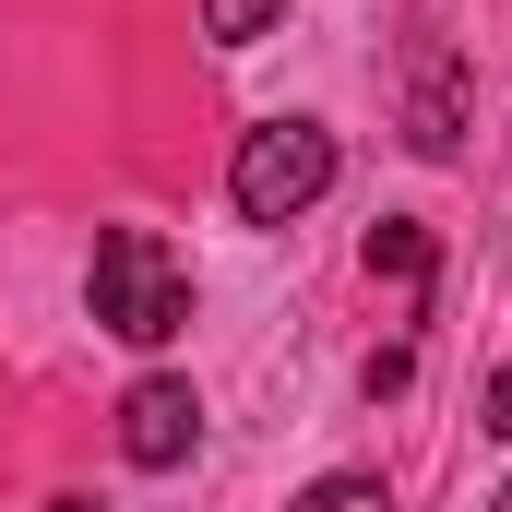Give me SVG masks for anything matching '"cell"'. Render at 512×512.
I'll return each instance as SVG.
<instances>
[{"label": "cell", "mask_w": 512, "mask_h": 512, "mask_svg": "<svg viewBox=\"0 0 512 512\" xmlns=\"http://www.w3.org/2000/svg\"><path fill=\"white\" fill-rule=\"evenodd\" d=\"M84 310H96V334H120V346H179V334H191V274H179V251H167L155 227H108L96 262H84Z\"/></svg>", "instance_id": "obj_1"}, {"label": "cell", "mask_w": 512, "mask_h": 512, "mask_svg": "<svg viewBox=\"0 0 512 512\" xmlns=\"http://www.w3.org/2000/svg\"><path fill=\"white\" fill-rule=\"evenodd\" d=\"M334 131L322 120H251L239 131V155H227V203L251 215V227H298L322 191H334Z\"/></svg>", "instance_id": "obj_2"}, {"label": "cell", "mask_w": 512, "mask_h": 512, "mask_svg": "<svg viewBox=\"0 0 512 512\" xmlns=\"http://www.w3.org/2000/svg\"><path fill=\"white\" fill-rule=\"evenodd\" d=\"M120 453L143 465V477L191 465V453H203V393L179 382V370H143V382L120 393Z\"/></svg>", "instance_id": "obj_3"}, {"label": "cell", "mask_w": 512, "mask_h": 512, "mask_svg": "<svg viewBox=\"0 0 512 512\" xmlns=\"http://www.w3.org/2000/svg\"><path fill=\"white\" fill-rule=\"evenodd\" d=\"M405 143H417V155H453V143H465V72H453V48H417V108H405Z\"/></svg>", "instance_id": "obj_4"}, {"label": "cell", "mask_w": 512, "mask_h": 512, "mask_svg": "<svg viewBox=\"0 0 512 512\" xmlns=\"http://www.w3.org/2000/svg\"><path fill=\"white\" fill-rule=\"evenodd\" d=\"M370 274H382V286H405V298H417V286L441 274V239H429L417 215H382V227H370Z\"/></svg>", "instance_id": "obj_5"}, {"label": "cell", "mask_w": 512, "mask_h": 512, "mask_svg": "<svg viewBox=\"0 0 512 512\" xmlns=\"http://www.w3.org/2000/svg\"><path fill=\"white\" fill-rule=\"evenodd\" d=\"M286 512H393V489H382V477H358V465H334V477H310Z\"/></svg>", "instance_id": "obj_6"}, {"label": "cell", "mask_w": 512, "mask_h": 512, "mask_svg": "<svg viewBox=\"0 0 512 512\" xmlns=\"http://www.w3.org/2000/svg\"><path fill=\"white\" fill-rule=\"evenodd\" d=\"M274 24H286V0H203V36L215 48H262Z\"/></svg>", "instance_id": "obj_7"}, {"label": "cell", "mask_w": 512, "mask_h": 512, "mask_svg": "<svg viewBox=\"0 0 512 512\" xmlns=\"http://www.w3.org/2000/svg\"><path fill=\"white\" fill-rule=\"evenodd\" d=\"M489 441H512V370H489Z\"/></svg>", "instance_id": "obj_8"}, {"label": "cell", "mask_w": 512, "mask_h": 512, "mask_svg": "<svg viewBox=\"0 0 512 512\" xmlns=\"http://www.w3.org/2000/svg\"><path fill=\"white\" fill-rule=\"evenodd\" d=\"M48 512H96V501H48Z\"/></svg>", "instance_id": "obj_9"}, {"label": "cell", "mask_w": 512, "mask_h": 512, "mask_svg": "<svg viewBox=\"0 0 512 512\" xmlns=\"http://www.w3.org/2000/svg\"><path fill=\"white\" fill-rule=\"evenodd\" d=\"M501 512H512V489H501Z\"/></svg>", "instance_id": "obj_10"}]
</instances>
